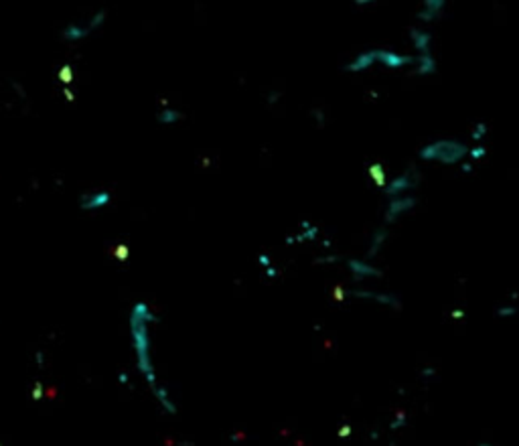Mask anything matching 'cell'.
Here are the masks:
<instances>
[{
	"label": "cell",
	"mask_w": 519,
	"mask_h": 446,
	"mask_svg": "<svg viewBox=\"0 0 519 446\" xmlns=\"http://www.w3.org/2000/svg\"><path fill=\"white\" fill-rule=\"evenodd\" d=\"M157 323H159V317L148 303H144V301L134 303L132 309H130V313H128L130 345H132L136 371L142 377V381L148 385V389H150L152 398L157 400L159 408L165 414L175 416L179 412L177 400L173 398L169 385L161 381L157 361H154V351H152V327Z\"/></svg>",
	"instance_id": "6da1fadb"
},
{
	"label": "cell",
	"mask_w": 519,
	"mask_h": 446,
	"mask_svg": "<svg viewBox=\"0 0 519 446\" xmlns=\"http://www.w3.org/2000/svg\"><path fill=\"white\" fill-rule=\"evenodd\" d=\"M469 155V148L458 140H436L420 148L418 157L422 161H436L442 165H456Z\"/></svg>",
	"instance_id": "7a4b0ae2"
},
{
	"label": "cell",
	"mask_w": 519,
	"mask_h": 446,
	"mask_svg": "<svg viewBox=\"0 0 519 446\" xmlns=\"http://www.w3.org/2000/svg\"><path fill=\"white\" fill-rule=\"evenodd\" d=\"M108 21V13L106 11H95L93 15H89L83 21H71L63 27L61 37L67 43H83L85 39H89L93 33H97Z\"/></svg>",
	"instance_id": "3957f363"
},
{
	"label": "cell",
	"mask_w": 519,
	"mask_h": 446,
	"mask_svg": "<svg viewBox=\"0 0 519 446\" xmlns=\"http://www.w3.org/2000/svg\"><path fill=\"white\" fill-rule=\"evenodd\" d=\"M418 181H420V173H418V169H416V167H408V169H406V173H402L400 177H396L394 181H389V183L385 185L383 193H385L389 199H394V197H402L406 191L416 189Z\"/></svg>",
	"instance_id": "277c9868"
},
{
	"label": "cell",
	"mask_w": 519,
	"mask_h": 446,
	"mask_svg": "<svg viewBox=\"0 0 519 446\" xmlns=\"http://www.w3.org/2000/svg\"><path fill=\"white\" fill-rule=\"evenodd\" d=\"M112 193L108 189H93L79 197V209L85 213H97L112 205Z\"/></svg>",
	"instance_id": "5b68a950"
},
{
	"label": "cell",
	"mask_w": 519,
	"mask_h": 446,
	"mask_svg": "<svg viewBox=\"0 0 519 446\" xmlns=\"http://www.w3.org/2000/svg\"><path fill=\"white\" fill-rule=\"evenodd\" d=\"M416 197H394V199H389V203H387V207H385V213H383V219H385V223H396L404 213H408V211H412L414 207H416Z\"/></svg>",
	"instance_id": "8992f818"
},
{
	"label": "cell",
	"mask_w": 519,
	"mask_h": 446,
	"mask_svg": "<svg viewBox=\"0 0 519 446\" xmlns=\"http://www.w3.org/2000/svg\"><path fill=\"white\" fill-rule=\"evenodd\" d=\"M347 268L353 274L355 280H369V278H379L381 270L377 266H373L369 260L365 258H351L347 260Z\"/></svg>",
	"instance_id": "52a82bcc"
},
{
	"label": "cell",
	"mask_w": 519,
	"mask_h": 446,
	"mask_svg": "<svg viewBox=\"0 0 519 446\" xmlns=\"http://www.w3.org/2000/svg\"><path fill=\"white\" fill-rule=\"evenodd\" d=\"M375 51H377V63L385 65L387 69H402V67L416 63V57H412V55H400L396 51H387V49H375Z\"/></svg>",
	"instance_id": "ba28073f"
},
{
	"label": "cell",
	"mask_w": 519,
	"mask_h": 446,
	"mask_svg": "<svg viewBox=\"0 0 519 446\" xmlns=\"http://www.w3.org/2000/svg\"><path fill=\"white\" fill-rule=\"evenodd\" d=\"M351 294L355 296V299L373 301V303H377V305H381V307H392V309H400V307H402L398 296L387 294V292H371V290H361V288H357V290H353Z\"/></svg>",
	"instance_id": "9c48e42d"
},
{
	"label": "cell",
	"mask_w": 519,
	"mask_h": 446,
	"mask_svg": "<svg viewBox=\"0 0 519 446\" xmlns=\"http://www.w3.org/2000/svg\"><path fill=\"white\" fill-rule=\"evenodd\" d=\"M442 11H444V0H426L422 9L416 13V19L422 23H432L442 17Z\"/></svg>",
	"instance_id": "30bf717a"
},
{
	"label": "cell",
	"mask_w": 519,
	"mask_h": 446,
	"mask_svg": "<svg viewBox=\"0 0 519 446\" xmlns=\"http://www.w3.org/2000/svg\"><path fill=\"white\" fill-rule=\"evenodd\" d=\"M373 63H377V51H365V53H359L351 63L345 65V71L349 73H361L365 69H369Z\"/></svg>",
	"instance_id": "8fae6325"
},
{
	"label": "cell",
	"mask_w": 519,
	"mask_h": 446,
	"mask_svg": "<svg viewBox=\"0 0 519 446\" xmlns=\"http://www.w3.org/2000/svg\"><path fill=\"white\" fill-rule=\"evenodd\" d=\"M410 39H412V45L414 49L420 53V55H430V47H432V35L428 31H422V29H410Z\"/></svg>",
	"instance_id": "7c38bea8"
},
{
	"label": "cell",
	"mask_w": 519,
	"mask_h": 446,
	"mask_svg": "<svg viewBox=\"0 0 519 446\" xmlns=\"http://www.w3.org/2000/svg\"><path fill=\"white\" fill-rule=\"evenodd\" d=\"M183 120V114L177 110V108H173V106H163L159 112H157V122L161 124V126H175V124H179Z\"/></svg>",
	"instance_id": "4fadbf2b"
},
{
	"label": "cell",
	"mask_w": 519,
	"mask_h": 446,
	"mask_svg": "<svg viewBox=\"0 0 519 446\" xmlns=\"http://www.w3.org/2000/svg\"><path fill=\"white\" fill-rule=\"evenodd\" d=\"M414 67H416V75H420V77L434 75L436 73V59L432 57V53L430 55H418Z\"/></svg>",
	"instance_id": "5bb4252c"
},
{
	"label": "cell",
	"mask_w": 519,
	"mask_h": 446,
	"mask_svg": "<svg viewBox=\"0 0 519 446\" xmlns=\"http://www.w3.org/2000/svg\"><path fill=\"white\" fill-rule=\"evenodd\" d=\"M385 239H387V229H385V227H377V229L373 231V237H371V243H369V250H367L365 260H369V262H371V260L377 256V252L383 247Z\"/></svg>",
	"instance_id": "9a60e30c"
},
{
	"label": "cell",
	"mask_w": 519,
	"mask_h": 446,
	"mask_svg": "<svg viewBox=\"0 0 519 446\" xmlns=\"http://www.w3.org/2000/svg\"><path fill=\"white\" fill-rule=\"evenodd\" d=\"M367 175L371 177V181L375 183V187H377V189H385L387 179H385V169H383V165H381V163H373V165H369V167H367Z\"/></svg>",
	"instance_id": "2e32d148"
},
{
	"label": "cell",
	"mask_w": 519,
	"mask_h": 446,
	"mask_svg": "<svg viewBox=\"0 0 519 446\" xmlns=\"http://www.w3.org/2000/svg\"><path fill=\"white\" fill-rule=\"evenodd\" d=\"M319 227L317 225H308V227H302V231H298L296 235H292V241L294 243H304V241H315L319 237Z\"/></svg>",
	"instance_id": "e0dca14e"
},
{
	"label": "cell",
	"mask_w": 519,
	"mask_h": 446,
	"mask_svg": "<svg viewBox=\"0 0 519 446\" xmlns=\"http://www.w3.org/2000/svg\"><path fill=\"white\" fill-rule=\"evenodd\" d=\"M57 79H59V83H61L63 87H71V83H73V79H75L73 67H71V65H61L59 71H57Z\"/></svg>",
	"instance_id": "ac0fdd59"
},
{
	"label": "cell",
	"mask_w": 519,
	"mask_h": 446,
	"mask_svg": "<svg viewBox=\"0 0 519 446\" xmlns=\"http://www.w3.org/2000/svg\"><path fill=\"white\" fill-rule=\"evenodd\" d=\"M112 256L118 262H128L130 260V245L128 243H116L114 250H112Z\"/></svg>",
	"instance_id": "d6986e66"
},
{
	"label": "cell",
	"mask_w": 519,
	"mask_h": 446,
	"mask_svg": "<svg viewBox=\"0 0 519 446\" xmlns=\"http://www.w3.org/2000/svg\"><path fill=\"white\" fill-rule=\"evenodd\" d=\"M466 157H471L473 161H481V159L487 157V148H485V146H473V148H469V155H466Z\"/></svg>",
	"instance_id": "ffe728a7"
},
{
	"label": "cell",
	"mask_w": 519,
	"mask_h": 446,
	"mask_svg": "<svg viewBox=\"0 0 519 446\" xmlns=\"http://www.w3.org/2000/svg\"><path fill=\"white\" fill-rule=\"evenodd\" d=\"M487 130H489V126L485 124V122H479L477 126H475V130H473V134H471V138L475 140V142H479V140H483V136L487 134Z\"/></svg>",
	"instance_id": "44dd1931"
},
{
	"label": "cell",
	"mask_w": 519,
	"mask_h": 446,
	"mask_svg": "<svg viewBox=\"0 0 519 446\" xmlns=\"http://www.w3.org/2000/svg\"><path fill=\"white\" fill-rule=\"evenodd\" d=\"M31 398H33L35 402H41V400L45 398V385H43L41 381H37V383L33 385V389H31Z\"/></svg>",
	"instance_id": "7402d4cb"
},
{
	"label": "cell",
	"mask_w": 519,
	"mask_h": 446,
	"mask_svg": "<svg viewBox=\"0 0 519 446\" xmlns=\"http://www.w3.org/2000/svg\"><path fill=\"white\" fill-rule=\"evenodd\" d=\"M515 313H517V309H515V307H501V309L497 311V315H499L501 319H509V317H515Z\"/></svg>",
	"instance_id": "603a6c76"
},
{
	"label": "cell",
	"mask_w": 519,
	"mask_h": 446,
	"mask_svg": "<svg viewBox=\"0 0 519 446\" xmlns=\"http://www.w3.org/2000/svg\"><path fill=\"white\" fill-rule=\"evenodd\" d=\"M404 426H406V414H404V412H400V414L396 416V420H394L392 424H389V428H392V430H396V428H404Z\"/></svg>",
	"instance_id": "cb8c5ba5"
},
{
	"label": "cell",
	"mask_w": 519,
	"mask_h": 446,
	"mask_svg": "<svg viewBox=\"0 0 519 446\" xmlns=\"http://www.w3.org/2000/svg\"><path fill=\"white\" fill-rule=\"evenodd\" d=\"M61 95H63V100H65V102H69V104H73V102H75V93H73V89H71V87H63V89H61Z\"/></svg>",
	"instance_id": "d4e9b609"
},
{
	"label": "cell",
	"mask_w": 519,
	"mask_h": 446,
	"mask_svg": "<svg viewBox=\"0 0 519 446\" xmlns=\"http://www.w3.org/2000/svg\"><path fill=\"white\" fill-rule=\"evenodd\" d=\"M257 264L262 266V268H268V266H272V258H270L268 254H260V258H257Z\"/></svg>",
	"instance_id": "484cf974"
},
{
	"label": "cell",
	"mask_w": 519,
	"mask_h": 446,
	"mask_svg": "<svg viewBox=\"0 0 519 446\" xmlns=\"http://www.w3.org/2000/svg\"><path fill=\"white\" fill-rule=\"evenodd\" d=\"M264 274L268 276V278H276L278 276V268L272 264V266H268V268H264Z\"/></svg>",
	"instance_id": "4316f807"
},
{
	"label": "cell",
	"mask_w": 519,
	"mask_h": 446,
	"mask_svg": "<svg viewBox=\"0 0 519 446\" xmlns=\"http://www.w3.org/2000/svg\"><path fill=\"white\" fill-rule=\"evenodd\" d=\"M349 434H351V426H343L339 432V436H349Z\"/></svg>",
	"instance_id": "83f0119b"
},
{
	"label": "cell",
	"mask_w": 519,
	"mask_h": 446,
	"mask_svg": "<svg viewBox=\"0 0 519 446\" xmlns=\"http://www.w3.org/2000/svg\"><path fill=\"white\" fill-rule=\"evenodd\" d=\"M278 97H280V93H278V91H276V93H272V95L268 97V104H274V102H276Z\"/></svg>",
	"instance_id": "f1b7e54d"
},
{
	"label": "cell",
	"mask_w": 519,
	"mask_h": 446,
	"mask_svg": "<svg viewBox=\"0 0 519 446\" xmlns=\"http://www.w3.org/2000/svg\"><path fill=\"white\" fill-rule=\"evenodd\" d=\"M462 171H464V173H471V171H473V167H471L469 163H462Z\"/></svg>",
	"instance_id": "f546056e"
},
{
	"label": "cell",
	"mask_w": 519,
	"mask_h": 446,
	"mask_svg": "<svg viewBox=\"0 0 519 446\" xmlns=\"http://www.w3.org/2000/svg\"><path fill=\"white\" fill-rule=\"evenodd\" d=\"M452 317H454V319H460V317H464V313H462V311H454Z\"/></svg>",
	"instance_id": "4dcf8cb0"
},
{
	"label": "cell",
	"mask_w": 519,
	"mask_h": 446,
	"mask_svg": "<svg viewBox=\"0 0 519 446\" xmlns=\"http://www.w3.org/2000/svg\"><path fill=\"white\" fill-rule=\"evenodd\" d=\"M477 446H495V444H491V442H479Z\"/></svg>",
	"instance_id": "1f68e13d"
},
{
	"label": "cell",
	"mask_w": 519,
	"mask_h": 446,
	"mask_svg": "<svg viewBox=\"0 0 519 446\" xmlns=\"http://www.w3.org/2000/svg\"><path fill=\"white\" fill-rule=\"evenodd\" d=\"M0 446H3V442H0Z\"/></svg>",
	"instance_id": "d6a6232c"
},
{
	"label": "cell",
	"mask_w": 519,
	"mask_h": 446,
	"mask_svg": "<svg viewBox=\"0 0 519 446\" xmlns=\"http://www.w3.org/2000/svg\"><path fill=\"white\" fill-rule=\"evenodd\" d=\"M0 327H3V325H0Z\"/></svg>",
	"instance_id": "836d02e7"
}]
</instances>
